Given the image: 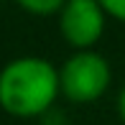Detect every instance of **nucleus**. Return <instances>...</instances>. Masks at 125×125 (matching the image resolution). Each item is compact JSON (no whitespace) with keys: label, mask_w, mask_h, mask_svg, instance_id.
Returning a JSON list of instances; mask_svg holds the SVG:
<instances>
[{"label":"nucleus","mask_w":125,"mask_h":125,"mask_svg":"<svg viewBox=\"0 0 125 125\" xmlns=\"http://www.w3.org/2000/svg\"><path fill=\"white\" fill-rule=\"evenodd\" d=\"M15 3L33 15H54V13H61L66 0H15Z\"/></svg>","instance_id":"4"},{"label":"nucleus","mask_w":125,"mask_h":125,"mask_svg":"<svg viewBox=\"0 0 125 125\" xmlns=\"http://www.w3.org/2000/svg\"><path fill=\"white\" fill-rule=\"evenodd\" d=\"M105 15L107 13L97 0H66L59 13V31L69 46L77 51H89L105 31Z\"/></svg>","instance_id":"3"},{"label":"nucleus","mask_w":125,"mask_h":125,"mask_svg":"<svg viewBox=\"0 0 125 125\" xmlns=\"http://www.w3.org/2000/svg\"><path fill=\"white\" fill-rule=\"evenodd\" d=\"M61 92L59 69L41 56H18L0 69V107L18 117H36Z\"/></svg>","instance_id":"1"},{"label":"nucleus","mask_w":125,"mask_h":125,"mask_svg":"<svg viewBox=\"0 0 125 125\" xmlns=\"http://www.w3.org/2000/svg\"><path fill=\"white\" fill-rule=\"evenodd\" d=\"M110 79H112V72L107 59L92 49L74 51L59 69L61 94L72 102H79V105H87V102H94L97 97H102L105 89L110 87Z\"/></svg>","instance_id":"2"},{"label":"nucleus","mask_w":125,"mask_h":125,"mask_svg":"<svg viewBox=\"0 0 125 125\" xmlns=\"http://www.w3.org/2000/svg\"><path fill=\"white\" fill-rule=\"evenodd\" d=\"M97 3L102 5V10L107 15H112V18L125 23V0H97Z\"/></svg>","instance_id":"5"},{"label":"nucleus","mask_w":125,"mask_h":125,"mask_svg":"<svg viewBox=\"0 0 125 125\" xmlns=\"http://www.w3.org/2000/svg\"><path fill=\"white\" fill-rule=\"evenodd\" d=\"M117 112H120V117L125 120V84H123L120 94H117Z\"/></svg>","instance_id":"6"}]
</instances>
